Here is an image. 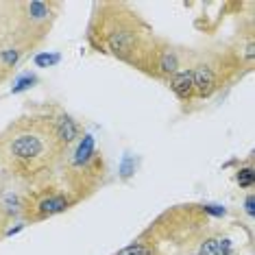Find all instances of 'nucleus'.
<instances>
[{
	"label": "nucleus",
	"instance_id": "2",
	"mask_svg": "<svg viewBox=\"0 0 255 255\" xmlns=\"http://www.w3.org/2000/svg\"><path fill=\"white\" fill-rule=\"evenodd\" d=\"M153 35V26L129 2L103 0L92 4L85 39L96 53L109 55L133 68Z\"/></svg>",
	"mask_w": 255,
	"mask_h": 255
},
{
	"label": "nucleus",
	"instance_id": "4",
	"mask_svg": "<svg viewBox=\"0 0 255 255\" xmlns=\"http://www.w3.org/2000/svg\"><path fill=\"white\" fill-rule=\"evenodd\" d=\"M2 13L4 31L35 50L48 39L61 13V2L57 0H9V2H2Z\"/></svg>",
	"mask_w": 255,
	"mask_h": 255
},
{
	"label": "nucleus",
	"instance_id": "16",
	"mask_svg": "<svg viewBox=\"0 0 255 255\" xmlns=\"http://www.w3.org/2000/svg\"><path fill=\"white\" fill-rule=\"evenodd\" d=\"M227 255H234V253H227Z\"/></svg>",
	"mask_w": 255,
	"mask_h": 255
},
{
	"label": "nucleus",
	"instance_id": "12",
	"mask_svg": "<svg viewBox=\"0 0 255 255\" xmlns=\"http://www.w3.org/2000/svg\"><path fill=\"white\" fill-rule=\"evenodd\" d=\"M114 255H164V251H161L159 245L146 234V231H142L131 245H127L125 249H120V251L114 253Z\"/></svg>",
	"mask_w": 255,
	"mask_h": 255
},
{
	"label": "nucleus",
	"instance_id": "13",
	"mask_svg": "<svg viewBox=\"0 0 255 255\" xmlns=\"http://www.w3.org/2000/svg\"><path fill=\"white\" fill-rule=\"evenodd\" d=\"M4 13H2V2H0V35H4Z\"/></svg>",
	"mask_w": 255,
	"mask_h": 255
},
{
	"label": "nucleus",
	"instance_id": "1",
	"mask_svg": "<svg viewBox=\"0 0 255 255\" xmlns=\"http://www.w3.org/2000/svg\"><path fill=\"white\" fill-rule=\"evenodd\" d=\"M61 159L46 109L20 116L0 131V172L22 190L57 181Z\"/></svg>",
	"mask_w": 255,
	"mask_h": 255
},
{
	"label": "nucleus",
	"instance_id": "6",
	"mask_svg": "<svg viewBox=\"0 0 255 255\" xmlns=\"http://www.w3.org/2000/svg\"><path fill=\"white\" fill-rule=\"evenodd\" d=\"M190 63V48L177 46L170 39L161 37L155 33L144 46L142 55L135 61V70H140L146 77L159 81V83H168L179 70H183Z\"/></svg>",
	"mask_w": 255,
	"mask_h": 255
},
{
	"label": "nucleus",
	"instance_id": "15",
	"mask_svg": "<svg viewBox=\"0 0 255 255\" xmlns=\"http://www.w3.org/2000/svg\"><path fill=\"white\" fill-rule=\"evenodd\" d=\"M0 181H2V172H0Z\"/></svg>",
	"mask_w": 255,
	"mask_h": 255
},
{
	"label": "nucleus",
	"instance_id": "3",
	"mask_svg": "<svg viewBox=\"0 0 255 255\" xmlns=\"http://www.w3.org/2000/svg\"><path fill=\"white\" fill-rule=\"evenodd\" d=\"M109 177V164L103 150L96 146L94 137L83 133V137L63 155L57 170V183L68 190L77 203L90 199L105 185Z\"/></svg>",
	"mask_w": 255,
	"mask_h": 255
},
{
	"label": "nucleus",
	"instance_id": "5",
	"mask_svg": "<svg viewBox=\"0 0 255 255\" xmlns=\"http://www.w3.org/2000/svg\"><path fill=\"white\" fill-rule=\"evenodd\" d=\"M190 72H192L196 103L212 101L225 88L242 79L231 57L227 55L225 44L210 46L203 50H190Z\"/></svg>",
	"mask_w": 255,
	"mask_h": 255
},
{
	"label": "nucleus",
	"instance_id": "14",
	"mask_svg": "<svg viewBox=\"0 0 255 255\" xmlns=\"http://www.w3.org/2000/svg\"><path fill=\"white\" fill-rule=\"evenodd\" d=\"M7 225H9V220L0 216V238H2V234H4V227H7Z\"/></svg>",
	"mask_w": 255,
	"mask_h": 255
},
{
	"label": "nucleus",
	"instance_id": "9",
	"mask_svg": "<svg viewBox=\"0 0 255 255\" xmlns=\"http://www.w3.org/2000/svg\"><path fill=\"white\" fill-rule=\"evenodd\" d=\"M227 48V55L234 61L236 70L240 72V77H245L253 70L255 66V26L253 20H249L247 26H242L240 31L236 33L234 37L225 44Z\"/></svg>",
	"mask_w": 255,
	"mask_h": 255
},
{
	"label": "nucleus",
	"instance_id": "11",
	"mask_svg": "<svg viewBox=\"0 0 255 255\" xmlns=\"http://www.w3.org/2000/svg\"><path fill=\"white\" fill-rule=\"evenodd\" d=\"M168 88L170 92L177 96V101L181 103V105H194L196 98H194V85H192V72H190V63L183 68V70H179L175 77L168 81Z\"/></svg>",
	"mask_w": 255,
	"mask_h": 255
},
{
	"label": "nucleus",
	"instance_id": "8",
	"mask_svg": "<svg viewBox=\"0 0 255 255\" xmlns=\"http://www.w3.org/2000/svg\"><path fill=\"white\" fill-rule=\"evenodd\" d=\"M46 114H48L50 129H53L57 146H59L61 153L66 155L68 150H70L74 144L83 137V133H85L83 125H81V120H77L70 112H66V109L59 107V105L48 107L46 109Z\"/></svg>",
	"mask_w": 255,
	"mask_h": 255
},
{
	"label": "nucleus",
	"instance_id": "10",
	"mask_svg": "<svg viewBox=\"0 0 255 255\" xmlns=\"http://www.w3.org/2000/svg\"><path fill=\"white\" fill-rule=\"evenodd\" d=\"M28 53H33V48L24 42H20L18 37L9 35V33L0 35V85L7 83L13 77L18 66L26 59Z\"/></svg>",
	"mask_w": 255,
	"mask_h": 255
},
{
	"label": "nucleus",
	"instance_id": "7",
	"mask_svg": "<svg viewBox=\"0 0 255 255\" xmlns=\"http://www.w3.org/2000/svg\"><path fill=\"white\" fill-rule=\"evenodd\" d=\"M74 205H77V199L68 190H63L57 181H53L35 190H24L20 220L31 223V225L44 223V220L55 218L63 212L72 210Z\"/></svg>",
	"mask_w": 255,
	"mask_h": 255
}]
</instances>
